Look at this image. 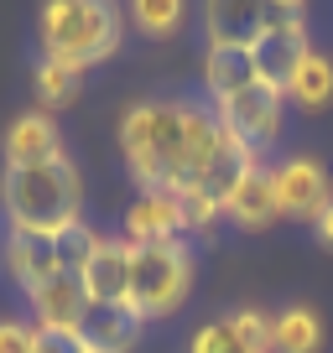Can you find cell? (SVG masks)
<instances>
[{"label":"cell","mask_w":333,"mask_h":353,"mask_svg":"<svg viewBox=\"0 0 333 353\" xmlns=\"http://www.w3.org/2000/svg\"><path fill=\"white\" fill-rule=\"evenodd\" d=\"M78 281H84L89 307H125V291H131V244L120 234H99V244L84 260Z\"/></svg>","instance_id":"obj_8"},{"label":"cell","mask_w":333,"mask_h":353,"mask_svg":"<svg viewBox=\"0 0 333 353\" xmlns=\"http://www.w3.org/2000/svg\"><path fill=\"white\" fill-rule=\"evenodd\" d=\"M0 353H37V322L32 317H0Z\"/></svg>","instance_id":"obj_25"},{"label":"cell","mask_w":333,"mask_h":353,"mask_svg":"<svg viewBox=\"0 0 333 353\" xmlns=\"http://www.w3.org/2000/svg\"><path fill=\"white\" fill-rule=\"evenodd\" d=\"M0 151H6V166H37V161H53V156H68L63 151V130H57V120L47 110L16 114L11 130H6V141H0Z\"/></svg>","instance_id":"obj_14"},{"label":"cell","mask_w":333,"mask_h":353,"mask_svg":"<svg viewBox=\"0 0 333 353\" xmlns=\"http://www.w3.org/2000/svg\"><path fill=\"white\" fill-rule=\"evenodd\" d=\"M178 203H182V229H188V234H213V223L224 219L219 198H209L203 188H188V192H178Z\"/></svg>","instance_id":"obj_22"},{"label":"cell","mask_w":333,"mask_h":353,"mask_svg":"<svg viewBox=\"0 0 333 353\" xmlns=\"http://www.w3.org/2000/svg\"><path fill=\"white\" fill-rule=\"evenodd\" d=\"M229 327L240 332L245 348L271 353V312H260V307H234V312H229Z\"/></svg>","instance_id":"obj_24"},{"label":"cell","mask_w":333,"mask_h":353,"mask_svg":"<svg viewBox=\"0 0 333 353\" xmlns=\"http://www.w3.org/2000/svg\"><path fill=\"white\" fill-rule=\"evenodd\" d=\"M120 239L125 244H172V239H188L178 192H135L131 208H125V219H120Z\"/></svg>","instance_id":"obj_11"},{"label":"cell","mask_w":333,"mask_h":353,"mask_svg":"<svg viewBox=\"0 0 333 353\" xmlns=\"http://www.w3.org/2000/svg\"><path fill=\"white\" fill-rule=\"evenodd\" d=\"M42 57L68 73H89L110 63L125 42V6L120 0H47L37 16Z\"/></svg>","instance_id":"obj_3"},{"label":"cell","mask_w":333,"mask_h":353,"mask_svg":"<svg viewBox=\"0 0 333 353\" xmlns=\"http://www.w3.org/2000/svg\"><path fill=\"white\" fill-rule=\"evenodd\" d=\"M193 276H198V254H193L188 239L131 244V291H125V307L141 322H162L172 312H182V301L193 296Z\"/></svg>","instance_id":"obj_4"},{"label":"cell","mask_w":333,"mask_h":353,"mask_svg":"<svg viewBox=\"0 0 333 353\" xmlns=\"http://www.w3.org/2000/svg\"><path fill=\"white\" fill-rule=\"evenodd\" d=\"M37 353H84L78 332H42L37 327Z\"/></svg>","instance_id":"obj_26"},{"label":"cell","mask_w":333,"mask_h":353,"mask_svg":"<svg viewBox=\"0 0 333 353\" xmlns=\"http://www.w3.org/2000/svg\"><path fill=\"white\" fill-rule=\"evenodd\" d=\"M32 83H37V104H47V114H53V110H63V104H73V99H78L84 78L42 57V63H37V73H32Z\"/></svg>","instance_id":"obj_20"},{"label":"cell","mask_w":333,"mask_h":353,"mask_svg":"<svg viewBox=\"0 0 333 353\" xmlns=\"http://www.w3.org/2000/svg\"><path fill=\"white\" fill-rule=\"evenodd\" d=\"M276 21L266 0H203V37L209 47H256V37Z\"/></svg>","instance_id":"obj_10"},{"label":"cell","mask_w":333,"mask_h":353,"mask_svg":"<svg viewBox=\"0 0 333 353\" xmlns=\"http://www.w3.org/2000/svg\"><path fill=\"white\" fill-rule=\"evenodd\" d=\"M307 52H312L307 21H302V16H276V21L256 37V47H250V57H256V78L287 94V78L297 73V63Z\"/></svg>","instance_id":"obj_7"},{"label":"cell","mask_w":333,"mask_h":353,"mask_svg":"<svg viewBox=\"0 0 333 353\" xmlns=\"http://www.w3.org/2000/svg\"><path fill=\"white\" fill-rule=\"evenodd\" d=\"M266 6L276 16H302V11H307V0H266Z\"/></svg>","instance_id":"obj_28"},{"label":"cell","mask_w":333,"mask_h":353,"mask_svg":"<svg viewBox=\"0 0 333 353\" xmlns=\"http://www.w3.org/2000/svg\"><path fill=\"white\" fill-rule=\"evenodd\" d=\"M256 83V57L250 47H203V94L209 104H224L229 94Z\"/></svg>","instance_id":"obj_17"},{"label":"cell","mask_w":333,"mask_h":353,"mask_svg":"<svg viewBox=\"0 0 333 353\" xmlns=\"http://www.w3.org/2000/svg\"><path fill=\"white\" fill-rule=\"evenodd\" d=\"M287 104H297V110H307V114H323L333 104V57L328 52L312 47L297 63V73L287 78Z\"/></svg>","instance_id":"obj_18"},{"label":"cell","mask_w":333,"mask_h":353,"mask_svg":"<svg viewBox=\"0 0 333 353\" xmlns=\"http://www.w3.org/2000/svg\"><path fill=\"white\" fill-rule=\"evenodd\" d=\"M188 353H256V348L240 343V332L229 327V317H213V322H203V327L188 338Z\"/></svg>","instance_id":"obj_23"},{"label":"cell","mask_w":333,"mask_h":353,"mask_svg":"<svg viewBox=\"0 0 333 353\" xmlns=\"http://www.w3.org/2000/svg\"><path fill=\"white\" fill-rule=\"evenodd\" d=\"M99 234L104 229H94L89 219H78V223H68L63 234H57V260H63V270H84V260L94 254V244H99Z\"/></svg>","instance_id":"obj_21"},{"label":"cell","mask_w":333,"mask_h":353,"mask_svg":"<svg viewBox=\"0 0 333 353\" xmlns=\"http://www.w3.org/2000/svg\"><path fill=\"white\" fill-rule=\"evenodd\" d=\"M188 21V0H125V26H135L151 42L178 37Z\"/></svg>","instance_id":"obj_19"},{"label":"cell","mask_w":333,"mask_h":353,"mask_svg":"<svg viewBox=\"0 0 333 353\" xmlns=\"http://www.w3.org/2000/svg\"><path fill=\"white\" fill-rule=\"evenodd\" d=\"M328 327H323V312L307 301H292V307L271 312V353H323Z\"/></svg>","instance_id":"obj_16"},{"label":"cell","mask_w":333,"mask_h":353,"mask_svg":"<svg viewBox=\"0 0 333 353\" xmlns=\"http://www.w3.org/2000/svg\"><path fill=\"white\" fill-rule=\"evenodd\" d=\"M219 145L213 104L141 99L120 114V156L141 192H188L203 182Z\"/></svg>","instance_id":"obj_1"},{"label":"cell","mask_w":333,"mask_h":353,"mask_svg":"<svg viewBox=\"0 0 333 353\" xmlns=\"http://www.w3.org/2000/svg\"><path fill=\"white\" fill-rule=\"evenodd\" d=\"M271 192H276V213L281 219L312 223L323 208L333 203V176L318 156H287L271 166Z\"/></svg>","instance_id":"obj_6"},{"label":"cell","mask_w":333,"mask_h":353,"mask_svg":"<svg viewBox=\"0 0 333 353\" xmlns=\"http://www.w3.org/2000/svg\"><path fill=\"white\" fill-rule=\"evenodd\" d=\"M141 327L146 322L131 307H89L78 322V343L84 353H131L141 343Z\"/></svg>","instance_id":"obj_15"},{"label":"cell","mask_w":333,"mask_h":353,"mask_svg":"<svg viewBox=\"0 0 333 353\" xmlns=\"http://www.w3.org/2000/svg\"><path fill=\"white\" fill-rule=\"evenodd\" d=\"M0 270H6L21 291H32L37 281H47L53 270H63V260H57V234L6 229L0 234Z\"/></svg>","instance_id":"obj_12"},{"label":"cell","mask_w":333,"mask_h":353,"mask_svg":"<svg viewBox=\"0 0 333 353\" xmlns=\"http://www.w3.org/2000/svg\"><path fill=\"white\" fill-rule=\"evenodd\" d=\"M0 219L6 229L63 234L84 219V172L73 156H53L37 166H0Z\"/></svg>","instance_id":"obj_2"},{"label":"cell","mask_w":333,"mask_h":353,"mask_svg":"<svg viewBox=\"0 0 333 353\" xmlns=\"http://www.w3.org/2000/svg\"><path fill=\"white\" fill-rule=\"evenodd\" d=\"M312 234H318V244H323V250H333V203L318 213V219H312Z\"/></svg>","instance_id":"obj_27"},{"label":"cell","mask_w":333,"mask_h":353,"mask_svg":"<svg viewBox=\"0 0 333 353\" xmlns=\"http://www.w3.org/2000/svg\"><path fill=\"white\" fill-rule=\"evenodd\" d=\"M213 114H219L224 130L240 135V141L260 156L266 145L281 141V130H287V94L256 78L250 88H240V94H229L224 104H213Z\"/></svg>","instance_id":"obj_5"},{"label":"cell","mask_w":333,"mask_h":353,"mask_svg":"<svg viewBox=\"0 0 333 353\" xmlns=\"http://www.w3.org/2000/svg\"><path fill=\"white\" fill-rule=\"evenodd\" d=\"M224 219H229L234 229H245V234H260V229H271V223L281 219V213H276V192H271V166H266V161H256V166H250V172L229 188V198H224Z\"/></svg>","instance_id":"obj_13"},{"label":"cell","mask_w":333,"mask_h":353,"mask_svg":"<svg viewBox=\"0 0 333 353\" xmlns=\"http://www.w3.org/2000/svg\"><path fill=\"white\" fill-rule=\"evenodd\" d=\"M26 307H32V322L42 332H78V322L89 312V296H84V281L73 270H53L47 281H37L26 291Z\"/></svg>","instance_id":"obj_9"}]
</instances>
